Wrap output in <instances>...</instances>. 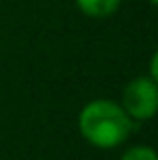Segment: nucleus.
Wrapping results in <instances>:
<instances>
[{
	"mask_svg": "<svg viewBox=\"0 0 158 160\" xmlns=\"http://www.w3.org/2000/svg\"><path fill=\"white\" fill-rule=\"evenodd\" d=\"M134 121L126 115L119 102L98 98L87 102L78 112L80 136L98 149H115L132 134Z\"/></svg>",
	"mask_w": 158,
	"mask_h": 160,
	"instance_id": "obj_1",
	"label": "nucleus"
},
{
	"mask_svg": "<svg viewBox=\"0 0 158 160\" xmlns=\"http://www.w3.org/2000/svg\"><path fill=\"white\" fill-rule=\"evenodd\" d=\"M119 104L134 123L150 121L158 110V82L147 74L132 78L121 91Z\"/></svg>",
	"mask_w": 158,
	"mask_h": 160,
	"instance_id": "obj_2",
	"label": "nucleus"
},
{
	"mask_svg": "<svg viewBox=\"0 0 158 160\" xmlns=\"http://www.w3.org/2000/svg\"><path fill=\"white\" fill-rule=\"evenodd\" d=\"M78 11L91 20H106L115 15L121 7V0H74Z\"/></svg>",
	"mask_w": 158,
	"mask_h": 160,
	"instance_id": "obj_3",
	"label": "nucleus"
},
{
	"mask_svg": "<svg viewBox=\"0 0 158 160\" xmlns=\"http://www.w3.org/2000/svg\"><path fill=\"white\" fill-rule=\"evenodd\" d=\"M119 160H158V154L150 145H132L121 154Z\"/></svg>",
	"mask_w": 158,
	"mask_h": 160,
	"instance_id": "obj_4",
	"label": "nucleus"
},
{
	"mask_svg": "<svg viewBox=\"0 0 158 160\" xmlns=\"http://www.w3.org/2000/svg\"><path fill=\"white\" fill-rule=\"evenodd\" d=\"M147 76L150 78H154L158 82V52L152 54V58H150V69H147Z\"/></svg>",
	"mask_w": 158,
	"mask_h": 160,
	"instance_id": "obj_5",
	"label": "nucleus"
},
{
	"mask_svg": "<svg viewBox=\"0 0 158 160\" xmlns=\"http://www.w3.org/2000/svg\"><path fill=\"white\" fill-rule=\"evenodd\" d=\"M147 4H152V7H156V4H158V0H147Z\"/></svg>",
	"mask_w": 158,
	"mask_h": 160,
	"instance_id": "obj_6",
	"label": "nucleus"
}]
</instances>
